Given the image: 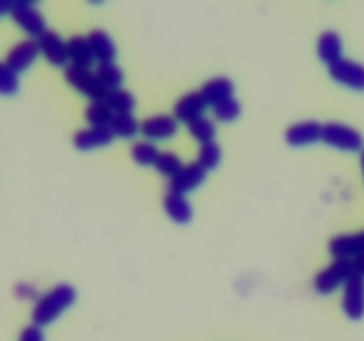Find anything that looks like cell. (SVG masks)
I'll return each instance as SVG.
<instances>
[{
  "instance_id": "cell-6",
  "label": "cell",
  "mask_w": 364,
  "mask_h": 341,
  "mask_svg": "<svg viewBox=\"0 0 364 341\" xmlns=\"http://www.w3.org/2000/svg\"><path fill=\"white\" fill-rule=\"evenodd\" d=\"M329 75L336 82L347 85V87L364 91V64L359 63V60L341 57L340 60L331 64Z\"/></svg>"
},
{
  "instance_id": "cell-28",
  "label": "cell",
  "mask_w": 364,
  "mask_h": 341,
  "mask_svg": "<svg viewBox=\"0 0 364 341\" xmlns=\"http://www.w3.org/2000/svg\"><path fill=\"white\" fill-rule=\"evenodd\" d=\"M196 162L201 163L206 170L213 169V167L219 166L220 162V146L217 144L215 141H208V142H203L199 146V151H198V160Z\"/></svg>"
},
{
  "instance_id": "cell-16",
  "label": "cell",
  "mask_w": 364,
  "mask_h": 341,
  "mask_svg": "<svg viewBox=\"0 0 364 341\" xmlns=\"http://www.w3.org/2000/svg\"><path fill=\"white\" fill-rule=\"evenodd\" d=\"M316 52H318L320 60L327 63L329 66L340 60L343 57V43H341L340 34L336 31H331V28L323 31L316 41Z\"/></svg>"
},
{
  "instance_id": "cell-25",
  "label": "cell",
  "mask_w": 364,
  "mask_h": 341,
  "mask_svg": "<svg viewBox=\"0 0 364 341\" xmlns=\"http://www.w3.org/2000/svg\"><path fill=\"white\" fill-rule=\"evenodd\" d=\"M159 149L153 142L149 141H137L132 144L130 155L139 166H155L156 156H159Z\"/></svg>"
},
{
  "instance_id": "cell-3",
  "label": "cell",
  "mask_w": 364,
  "mask_h": 341,
  "mask_svg": "<svg viewBox=\"0 0 364 341\" xmlns=\"http://www.w3.org/2000/svg\"><path fill=\"white\" fill-rule=\"evenodd\" d=\"M352 274H354V263H352V259L336 258L331 265H327L326 269H322L316 274L315 279H313V288L322 295L333 293L341 284L345 286V283L350 279Z\"/></svg>"
},
{
  "instance_id": "cell-33",
  "label": "cell",
  "mask_w": 364,
  "mask_h": 341,
  "mask_svg": "<svg viewBox=\"0 0 364 341\" xmlns=\"http://www.w3.org/2000/svg\"><path fill=\"white\" fill-rule=\"evenodd\" d=\"M361 169H363V176H364V148L361 149Z\"/></svg>"
},
{
  "instance_id": "cell-27",
  "label": "cell",
  "mask_w": 364,
  "mask_h": 341,
  "mask_svg": "<svg viewBox=\"0 0 364 341\" xmlns=\"http://www.w3.org/2000/svg\"><path fill=\"white\" fill-rule=\"evenodd\" d=\"M181 167H183V163H181L180 156H178L176 153L169 151V149H166V151H160L159 156H156L155 169L159 170L160 174H164V176L173 178L174 174L181 169Z\"/></svg>"
},
{
  "instance_id": "cell-14",
  "label": "cell",
  "mask_w": 364,
  "mask_h": 341,
  "mask_svg": "<svg viewBox=\"0 0 364 341\" xmlns=\"http://www.w3.org/2000/svg\"><path fill=\"white\" fill-rule=\"evenodd\" d=\"M178 119L171 114H155L141 121V131L148 139H167L176 134Z\"/></svg>"
},
{
  "instance_id": "cell-17",
  "label": "cell",
  "mask_w": 364,
  "mask_h": 341,
  "mask_svg": "<svg viewBox=\"0 0 364 341\" xmlns=\"http://www.w3.org/2000/svg\"><path fill=\"white\" fill-rule=\"evenodd\" d=\"M233 80L226 75H217V77L208 78L205 84L201 85V92L206 98L208 105H215V103L223 102V99L233 96Z\"/></svg>"
},
{
  "instance_id": "cell-12",
  "label": "cell",
  "mask_w": 364,
  "mask_h": 341,
  "mask_svg": "<svg viewBox=\"0 0 364 341\" xmlns=\"http://www.w3.org/2000/svg\"><path fill=\"white\" fill-rule=\"evenodd\" d=\"M327 247L334 258H358L364 254V229L358 233L336 234L331 238Z\"/></svg>"
},
{
  "instance_id": "cell-15",
  "label": "cell",
  "mask_w": 364,
  "mask_h": 341,
  "mask_svg": "<svg viewBox=\"0 0 364 341\" xmlns=\"http://www.w3.org/2000/svg\"><path fill=\"white\" fill-rule=\"evenodd\" d=\"M114 139V131L110 126H89L80 128L73 134V146L77 149H92L98 146L110 144Z\"/></svg>"
},
{
  "instance_id": "cell-22",
  "label": "cell",
  "mask_w": 364,
  "mask_h": 341,
  "mask_svg": "<svg viewBox=\"0 0 364 341\" xmlns=\"http://www.w3.org/2000/svg\"><path fill=\"white\" fill-rule=\"evenodd\" d=\"M84 117L91 126H110L114 110L107 102H91L84 110Z\"/></svg>"
},
{
  "instance_id": "cell-26",
  "label": "cell",
  "mask_w": 364,
  "mask_h": 341,
  "mask_svg": "<svg viewBox=\"0 0 364 341\" xmlns=\"http://www.w3.org/2000/svg\"><path fill=\"white\" fill-rule=\"evenodd\" d=\"M188 131L194 139L203 142L213 141V135H215V123L212 119H208L206 116H199L196 119H192L188 123Z\"/></svg>"
},
{
  "instance_id": "cell-19",
  "label": "cell",
  "mask_w": 364,
  "mask_h": 341,
  "mask_svg": "<svg viewBox=\"0 0 364 341\" xmlns=\"http://www.w3.org/2000/svg\"><path fill=\"white\" fill-rule=\"evenodd\" d=\"M68 46V57L73 64H78V66H87L95 59V53H92L91 43H89L87 36L82 34H73L66 39Z\"/></svg>"
},
{
  "instance_id": "cell-32",
  "label": "cell",
  "mask_w": 364,
  "mask_h": 341,
  "mask_svg": "<svg viewBox=\"0 0 364 341\" xmlns=\"http://www.w3.org/2000/svg\"><path fill=\"white\" fill-rule=\"evenodd\" d=\"M352 263H354V272L364 277V254L352 259Z\"/></svg>"
},
{
  "instance_id": "cell-9",
  "label": "cell",
  "mask_w": 364,
  "mask_h": 341,
  "mask_svg": "<svg viewBox=\"0 0 364 341\" xmlns=\"http://www.w3.org/2000/svg\"><path fill=\"white\" fill-rule=\"evenodd\" d=\"M206 105H208V102H206V98L203 96L201 89H194V91H188L185 92V94H181L180 98L174 102L173 116L176 117L178 121H187V123H191L196 117L203 116Z\"/></svg>"
},
{
  "instance_id": "cell-13",
  "label": "cell",
  "mask_w": 364,
  "mask_h": 341,
  "mask_svg": "<svg viewBox=\"0 0 364 341\" xmlns=\"http://www.w3.org/2000/svg\"><path fill=\"white\" fill-rule=\"evenodd\" d=\"M323 124L316 119H304L290 124L284 131V139L291 146H306L322 139Z\"/></svg>"
},
{
  "instance_id": "cell-1",
  "label": "cell",
  "mask_w": 364,
  "mask_h": 341,
  "mask_svg": "<svg viewBox=\"0 0 364 341\" xmlns=\"http://www.w3.org/2000/svg\"><path fill=\"white\" fill-rule=\"evenodd\" d=\"M75 288L68 283L55 284L52 290H48L46 293H43L38 298V302L32 308V323L39 327H45L48 323H52L60 313L66 308H70L75 302Z\"/></svg>"
},
{
  "instance_id": "cell-29",
  "label": "cell",
  "mask_w": 364,
  "mask_h": 341,
  "mask_svg": "<svg viewBox=\"0 0 364 341\" xmlns=\"http://www.w3.org/2000/svg\"><path fill=\"white\" fill-rule=\"evenodd\" d=\"M240 102H238L235 96H230V98L223 99V102L215 103L213 105V114L219 121H233L240 116Z\"/></svg>"
},
{
  "instance_id": "cell-24",
  "label": "cell",
  "mask_w": 364,
  "mask_h": 341,
  "mask_svg": "<svg viewBox=\"0 0 364 341\" xmlns=\"http://www.w3.org/2000/svg\"><path fill=\"white\" fill-rule=\"evenodd\" d=\"M109 103L110 109L114 110V114L117 112H132V109L135 107V96L132 94L128 89H110L109 96L105 99Z\"/></svg>"
},
{
  "instance_id": "cell-7",
  "label": "cell",
  "mask_w": 364,
  "mask_h": 341,
  "mask_svg": "<svg viewBox=\"0 0 364 341\" xmlns=\"http://www.w3.org/2000/svg\"><path fill=\"white\" fill-rule=\"evenodd\" d=\"M341 308L350 320H361L364 316V277L359 274L354 272L345 283Z\"/></svg>"
},
{
  "instance_id": "cell-4",
  "label": "cell",
  "mask_w": 364,
  "mask_h": 341,
  "mask_svg": "<svg viewBox=\"0 0 364 341\" xmlns=\"http://www.w3.org/2000/svg\"><path fill=\"white\" fill-rule=\"evenodd\" d=\"M322 141L345 151H359L364 148V139L358 128L340 121H327L323 123Z\"/></svg>"
},
{
  "instance_id": "cell-8",
  "label": "cell",
  "mask_w": 364,
  "mask_h": 341,
  "mask_svg": "<svg viewBox=\"0 0 364 341\" xmlns=\"http://www.w3.org/2000/svg\"><path fill=\"white\" fill-rule=\"evenodd\" d=\"M206 178V169L199 162H191L185 163L173 178H169L167 181V188L171 192H178V194H185V192L194 190L196 187L205 181Z\"/></svg>"
},
{
  "instance_id": "cell-30",
  "label": "cell",
  "mask_w": 364,
  "mask_h": 341,
  "mask_svg": "<svg viewBox=\"0 0 364 341\" xmlns=\"http://www.w3.org/2000/svg\"><path fill=\"white\" fill-rule=\"evenodd\" d=\"M18 89V73L11 70L6 63H0V92L2 94H13Z\"/></svg>"
},
{
  "instance_id": "cell-11",
  "label": "cell",
  "mask_w": 364,
  "mask_h": 341,
  "mask_svg": "<svg viewBox=\"0 0 364 341\" xmlns=\"http://www.w3.org/2000/svg\"><path fill=\"white\" fill-rule=\"evenodd\" d=\"M38 53L39 46L36 39H21V41L14 43V45L7 50L4 63L18 73V71H23L25 67L31 66V64L34 63L36 57H38Z\"/></svg>"
},
{
  "instance_id": "cell-2",
  "label": "cell",
  "mask_w": 364,
  "mask_h": 341,
  "mask_svg": "<svg viewBox=\"0 0 364 341\" xmlns=\"http://www.w3.org/2000/svg\"><path fill=\"white\" fill-rule=\"evenodd\" d=\"M64 80L77 89L78 92L91 98V102H105L110 89L103 85L96 71H91L87 66H78V64H66L64 66Z\"/></svg>"
},
{
  "instance_id": "cell-31",
  "label": "cell",
  "mask_w": 364,
  "mask_h": 341,
  "mask_svg": "<svg viewBox=\"0 0 364 341\" xmlns=\"http://www.w3.org/2000/svg\"><path fill=\"white\" fill-rule=\"evenodd\" d=\"M18 341H45V336H43L41 327L36 325V323H31V325L23 327Z\"/></svg>"
},
{
  "instance_id": "cell-5",
  "label": "cell",
  "mask_w": 364,
  "mask_h": 341,
  "mask_svg": "<svg viewBox=\"0 0 364 341\" xmlns=\"http://www.w3.org/2000/svg\"><path fill=\"white\" fill-rule=\"evenodd\" d=\"M9 14L25 32L36 36V38H39L46 31L45 16L36 7V4L27 2V0H16L13 2V9Z\"/></svg>"
},
{
  "instance_id": "cell-21",
  "label": "cell",
  "mask_w": 364,
  "mask_h": 341,
  "mask_svg": "<svg viewBox=\"0 0 364 341\" xmlns=\"http://www.w3.org/2000/svg\"><path fill=\"white\" fill-rule=\"evenodd\" d=\"M110 130L117 137L128 139L134 137L137 131H141V123L135 119V116L132 112H117L114 114L112 121H110Z\"/></svg>"
},
{
  "instance_id": "cell-18",
  "label": "cell",
  "mask_w": 364,
  "mask_h": 341,
  "mask_svg": "<svg viewBox=\"0 0 364 341\" xmlns=\"http://www.w3.org/2000/svg\"><path fill=\"white\" fill-rule=\"evenodd\" d=\"M164 208L166 213L178 224H185L192 219V206L185 194L167 190L164 195Z\"/></svg>"
},
{
  "instance_id": "cell-10",
  "label": "cell",
  "mask_w": 364,
  "mask_h": 341,
  "mask_svg": "<svg viewBox=\"0 0 364 341\" xmlns=\"http://www.w3.org/2000/svg\"><path fill=\"white\" fill-rule=\"evenodd\" d=\"M36 41H38L39 52H41L43 55L46 57V60H48L50 64H53V66H63V64H66V60L70 59V57H68L66 41H64L55 31H52V28H46L39 38H36Z\"/></svg>"
},
{
  "instance_id": "cell-20",
  "label": "cell",
  "mask_w": 364,
  "mask_h": 341,
  "mask_svg": "<svg viewBox=\"0 0 364 341\" xmlns=\"http://www.w3.org/2000/svg\"><path fill=\"white\" fill-rule=\"evenodd\" d=\"M89 43H91L92 53L100 63H107V60H114L116 57V45H114L112 38L109 32L103 28H92L87 34Z\"/></svg>"
},
{
  "instance_id": "cell-23",
  "label": "cell",
  "mask_w": 364,
  "mask_h": 341,
  "mask_svg": "<svg viewBox=\"0 0 364 341\" xmlns=\"http://www.w3.org/2000/svg\"><path fill=\"white\" fill-rule=\"evenodd\" d=\"M96 75H98L100 80L103 82V85L109 89H119L121 84H123V80H124L123 70H121L119 64H116L114 60L98 63Z\"/></svg>"
}]
</instances>
